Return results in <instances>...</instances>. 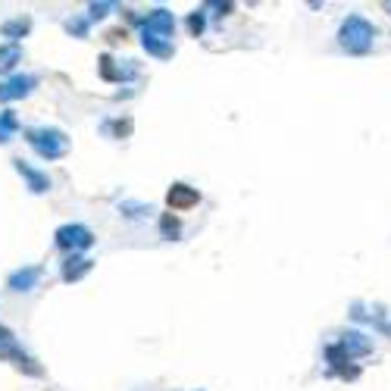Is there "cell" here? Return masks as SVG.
Masks as SVG:
<instances>
[{
  "mask_svg": "<svg viewBox=\"0 0 391 391\" xmlns=\"http://www.w3.org/2000/svg\"><path fill=\"white\" fill-rule=\"evenodd\" d=\"M25 144L41 157V160H63L69 154V138L63 128H54V126H35V128H25Z\"/></svg>",
  "mask_w": 391,
  "mask_h": 391,
  "instance_id": "1",
  "label": "cell"
},
{
  "mask_svg": "<svg viewBox=\"0 0 391 391\" xmlns=\"http://www.w3.org/2000/svg\"><path fill=\"white\" fill-rule=\"evenodd\" d=\"M0 360H13L16 369H23L25 375H44V369L38 366V360L28 357L23 347H19L13 329H6V325H0Z\"/></svg>",
  "mask_w": 391,
  "mask_h": 391,
  "instance_id": "2",
  "label": "cell"
},
{
  "mask_svg": "<svg viewBox=\"0 0 391 391\" xmlns=\"http://www.w3.org/2000/svg\"><path fill=\"white\" fill-rule=\"evenodd\" d=\"M54 241H56V248L66 253H82L94 244V231L88 226H82V222H66V226H60L54 231Z\"/></svg>",
  "mask_w": 391,
  "mask_h": 391,
  "instance_id": "3",
  "label": "cell"
},
{
  "mask_svg": "<svg viewBox=\"0 0 391 391\" xmlns=\"http://www.w3.org/2000/svg\"><path fill=\"white\" fill-rule=\"evenodd\" d=\"M97 72L104 82H132V78L138 76V66H135V60H126V66H122V63H116L110 54H100Z\"/></svg>",
  "mask_w": 391,
  "mask_h": 391,
  "instance_id": "4",
  "label": "cell"
},
{
  "mask_svg": "<svg viewBox=\"0 0 391 391\" xmlns=\"http://www.w3.org/2000/svg\"><path fill=\"white\" fill-rule=\"evenodd\" d=\"M35 88H38V78L35 76H10V78H4L0 82V104H13V100H23L28 97Z\"/></svg>",
  "mask_w": 391,
  "mask_h": 391,
  "instance_id": "5",
  "label": "cell"
},
{
  "mask_svg": "<svg viewBox=\"0 0 391 391\" xmlns=\"http://www.w3.org/2000/svg\"><path fill=\"white\" fill-rule=\"evenodd\" d=\"M141 32H150V35H160V38L172 41V32H176V16L163 6L148 13V19H141Z\"/></svg>",
  "mask_w": 391,
  "mask_h": 391,
  "instance_id": "6",
  "label": "cell"
},
{
  "mask_svg": "<svg viewBox=\"0 0 391 391\" xmlns=\"http://www.w3.org/2000/svg\"><path fill=\"white\" fill-rule=\"evenodd\" d=\"M166 204H169V210H191L200 204V191L185 182H176L169 185V191H166Z\"/></svg>",
  "mask_w": 391,
  "mask_h": 391,
  "instance_id": "7",
  "label": "cell"
},
{
  "mask_svg": "<svg viewBox=\"0 0 391 391\" xmlns=\"http://www.w3.org/2000/svg\"><path fill=\"white\" fill-rule=\"evenodd\" d=\"M13 169H16L19 176L25 179V188H28L32 194H47V191H50L47 172H41V169H35V166H28L23 157H16V160H13Z\"/></svg>",
  "mask_w": 391,
  "mask_h": 391,
  "instance_id": "8",
  "label": "cell"
},
{
  "mask_svg": "<svg viewBox=\"0 0 391 391\" xmlns=\"http://www.w3.org/2000/svg\"><path fill=\"white\" fill-rule=\"evenodd\" d=\"M91 270H94V260L91 257H82V253H69V257L63 260V266H60V276H63V282H78V279L88 276Z\"/></svg>",
  "mask_w": 391,
  "mask_h": 391,
  "instance_id": "9",
  "label": "cell"
},
{
  "mask_svg": "<svg viewBox=\"0 0 391 391\" xmlns=\"http://www.w3.org/2000/svg\"><path fill=\"white\" fill-rule=\"evenodd\" d=\"M369 35H373L369 25L360 23V19H351V23L342 28V41H344V47H351V50H366Z\"/></svg>",
  "mask_w": 391,
  "mask_h": 391,
  "instance_id": "10",
  "label": "cell"
},
{
  "mask_svg": "<svg viewBox=\"0 0 391 391\" xmlns=\"http://www.w3.org/2000/svg\"><path fill=\"white\" fill-rule=\"evenodd\" d=\"M38 279H41V266H23V270L6 276V288L10 291H32L38 285Z\"/></svg>",
  "mask_w": 391,
  "mask_h": 391,
  "instance_id": "11",
  "label": "cell"
},
{
  "mask_svg": "<svg viewBox=\"0 0 391 391\" xmlns=\"http://www.w3.org/2000/svg\"><path fill=\"white\" fill-rule=\"evenodd\" d=\"M141 47L148 50L150 56H157V60H169L172 56V41L160 38V35H150V32H141Z\"/></svg>",
  "mask_w": 391,
  "mask_h": 391,
  "instance_id": "12",
  "label": "cell"
},
{
  "mask_svg": "<svg viewBox=\"0 0 391 391\" xmlns=\"http://www.w3.org/2000/svg\"><path fill=\"white\" fill-rule=\"evenodd\" d=\"M32 32V19L28 16H19V19H6L4 25H0V35H4L10 44H16L19 38H25V35Z\"/></svg>",
  "mask_w": 391,
  "mask_h": 391,
  "instance_id": "13",
  "label": "cell"
},
{
  "mask_svg": "<svg viewBox=\"0 0 391 391\" xmlns=\"http://www.w3.org/2000/svg\"><path fill=\"white\" fill-rule=\"evenodd\" d=\"M16 132H19L16 113H13V110H4V113H0V144H6Z\"/></svg>",
  "mask_w": 391,
  "mask_h": 391,
  "instance_id": "14",
  "label": "cell"
},
{
  "mask_svg": "<svg viewBox=\"0 0 391 391\" xmlns=\"http://www.w3.org/2000/svg\"><path fill=\"white\" fill-rule=\"evenodd\" d=\"M19 60H23V50H19V44H4V47H0V72H10Z\"/></svg>",
  "mask_w": 391,
  "mask_h": 391,
  "instance_id": "15",
  "label": "cell"
},
{
  "mask_svg": "<svg viewBox=\"0 0 391 391\" xmlns=\"http://www.w3.org/2000/svg\"><path fill=\"white\" fill-rule=\"evenodd\" d=\"M179 231H182V226H179L176 216H172V213H163V216H160V235L169 238V241H176Z\"/></svg>",
  "mask_w": 391,
  "mask_h": 391,
  "instance_id": "16",
  "label": "cell"
},
{
  "mask_svg": "<svg viewBox=\"0 0 391 391\" xmlns=\"http://www.w3.org/2000/svg\"><path fill=\"white\" fill-rule=\"evenodd\" d=\"M66 32L76 35V38H88V19H78V16L66 19Z\"/></svg>",
  "mask_w": 391,
  "mask_h": 391,
  "instance_id": "17",
  "label": "cell"
},
{
  "mask_svg": "<svg viewBox=\"0 0 391 391\" xmlns=\"http://www.w3.org/2000/svg\"><path fill=\"white\" fill-rule=\"evenodd\" d=\"M110 10H113L110 0H100V4H88V19H91V23H97V19H104Z\"/></svg>",
  "mask_w": 391,
  "mask_h": 391,
  "instance_id": "18",
  "label": "cell"
},
{
  "mask_svg": "<svg viewBox=\"0 0 391 391\" xmlns=\"http://www.w3.org/2000/svg\"><path fill=\"white\" fill-rule=\"evenodd\" d=\"M188 32H191V38H200L204 35V13L194 10L191 16H188Z\"/></svg>",
  "mask_w": 391,
  "mask_h": 391,
  "instance_id": "19",
  "label": "cell"
},
{
  "mask_svg": "<svg viewBox=\"0 0 391 391\" xmlns=\"http://www.w3.org/2000/svg\"><path fill=\"white\" fill-rule=\"evenodd\" d=\"M116 132V138H126L128 132H132V119H126V122H116V126H107V132Z\"/></svg>",
  "mask_w": 391,
  "mask_h": 391,
  "instance_id": "20",
  "label": "cell"
},
{
  "mask_svg": "<svg viewBox=\"0 0 391 391\" xmlns=\"http://www.w3.org/2000/svg\"><path fill=\"white\" fill-rule=\"evenodd\" d=\"M119 210H132L128 216H141V213H150V207H141V204H122Z\"/></svg>",
  "mask_w": 391,
  "mask_h": 391,
  "instance_id": "21",
  "label": "cell"
},
{
  "mask_svg": "<svg viewBox=\"0 0 391 391\" xmlns=\"http://www.w3.org/2000/svg\"><path fill=\"white\" fill-rule=\"evenodd\" d=\"M126 38V28H113V32H107V41H110V44H116V41H122Z\"/></svg>",
  "mask_w": 391,
  "mask_h": 391,
  "instance_id": "22",
  "label": "cell"
}]
</instances>
